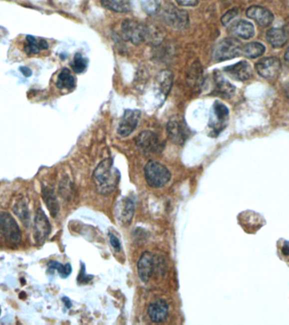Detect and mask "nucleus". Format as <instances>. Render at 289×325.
<instances>
[{
  "mask_svg": "<svg viewBox=\"0 0 289 325\" xmlns=\"http://www.w3.org/2000/svg\"><path fill=\"white\" fill-rule=\"evenodd\" d=\"M71 182H69L68 180H63L59 186V193H60L61 196L64 198H69L71 196Z\"/></svg>",
  "mask_w": 289,
  "mask_h": 325,
  "instance_id": "obj_34",
  "label": "nucleus"
},
{
  "mask_svg": "<svg viewBox=\"0 0 289 325\" xmlns=\"http://www.w3.org/2000/svg\"><path fill=\"white\" fill-rule=\"evenodd\" d=\"M224 72L234 80L245 82L250 79L252 74L251 64L246 61H240L230 66L225 67Z\"/></svg>",
  "mask_w": 289,
  "mask_h": 325,
  "instance_id": "obj_15",
  "label": "nucleus"
},
{
  "mask_svg": "<svg viewBox=\"0 0 289 325\" xmlns=\"http://www.w3.org/2000/svg\"><path fill=\"white\" fill-rule=\"evenodd\" d=\"M163 16L164 22L176 30H184L190 23L187 12L171 4L164 8Z\"/></svg>",
  "mask_w": 289,
  "mask_h": 325,
  "instance_id": "obj_8",
  "label": "nucleus"
},
{
  "mask_svg": "<svg viewBox=\"0 0 289 325\" xmlns=\"http://www.w3.org/2000/svg\"><path fill=\"white\" fill-rule=\"evenodd\" d=\"M243 45L235 38H225L221 40L212 52L216 61L228 60L242 54Z\"/></svg>",
  "mask_w": 289,
  "mask_h": 325,
  "instance_id": "obj_4",
  "label": "nucleus"
},
{
  "mask_svg": "<svg viewBox=\"0 0 289 325\" xmlns=\"http://www.w3.org/2000/svg\"><path fill=\"white\" fill-rule=\"evenodd\" d=\"M147 314L152 322L157 324L164 322L168 316V303L162 299L155 300L149 305Z\"/></svg>",
  "mask_w": 289,
  "mask_h": 325,
  "instance_id": "obj_17",
  "label": "nucleus"
},
{
  "mask_svg": "<svg viewBox=\"0 0 289 325\" xmlns=\"http://www.w3.org/2000/svg\"><path fill=\"white\" fill-rule=\"evenodd\" d=\"M176 2L181 6H196L199 0H176Z\"/></svg>",
  "mask_w": 289,
  "mask_h": 325,
  "instance_id": "obj_37",
  "label": "nucleus"
},
{
  "mask_svg": "<svg viewBox=\"0 0 289 325\" xmlns=\"http://www.w3.org/2000/svg\"><path fill=\"white\" fill-rule=\"evenodd\" d=\"M109 240H110L111 245L116 251L119 252L121 249V243L119 242V238H117V236L112 233H109Z\"/></svg>",
  "mask_w": 289,
  "mask_h": 325,
  "instance_id": "obj_36",
  "label": "nucleus"
},
{
  "mask_svg": "<svg viewBox=\"0 0 289 325\" xmlns=\"http://www.w3.org/2000/svg\"><path fill=\"white\" fill-rule=\"evenodd\" d=\"M63 300L64 302V303H65V305H66V306L68 308H69L71 306V302H70V300H69L68 298H63Z\"/></svg>",
  "mask_w": 289,
  "mask_h": 325,
  "instance_id": "obj_40",
  "label": "nucleus"
},
{
  "mask_svg": "<svg viewBox=\"0 0 289 325\" xmlns=\"http://www.w3.org/2000/svg\"><path fill=\"white\" fill-rule=\"evenodd\" d=\"M229 34L242 39H250L255 35V28L251 22L240 20L233 23L229 29Z\"/></svg>",
  "mask_w": 289,
  "mask_h": 325,
  "instance_id": "obj_18",
  "label": "nucleus"
},
{
  "mask_svg": "<svg viewBox=\"0 0 289 325\" xmlns=\"http://www.w3.org/2000/svg\"><path fill=\"white\" fill-rule=\"evenodd\" d=\"M122 35L127 41L139 45L148 40L150 29L143 23L135 20H124L121 25Z\"/></svg>",
  "mask_w": 289,
  "mask_h": 325,
  "instance_id": "obj_3",
  "label": "nucleus"
},
{
  "mask_svg": "<svg viewBox=\"0 0 289 325\" xmlns=\"http://www.w3.org/2000/svg\"><path fill=\"white\" fill-rule=\"evenodd\" d=\"M246 14L262 28L270 26L274 19L273 13L262 6H251L247 10Z\"/></svg>",
  "mask_w": 289,
  "mask_h": 325,
  "instance_id": "obj_16",
  "label": "nucleus"
},
{
  "mask_svg": "<svg viewBox=\"0 0 289 325\" xmlns=\"http://www.w3.org/2000/svg\"><path fill=\"white\" fill-rule=\"evenodd\" d=\"M19 72H21V73H22L23 76H25V78H30V76H31V74H32L31 70H30V68H28V67H19Z\"/></svg>",
  "mask_w": 289,
  "mask_h": 325,
  "instance_id": "obj_38",
  "label": "nucleus"
},
{
  "mask_svg": "<svg viewBox=\"0 0 289 325\" xmlns=\"http://www.w3.org/2000/svg\"><path fill=\"white\" fill-rule=\"evenodd\" d=\"M173 84V74L170 72H163L160 74L159 85L160 90L163 94H167L170 91L171 86Z\"/></svg>",
  "mask_w": 289,
  "mask_h": 325,
  "instance_id": "obj_29",
  "label": "nucleus"
},
{
  "mask_svg": "<svg viewBox=\"0 0 289 325\" xmlns=\"http://www.w3.org/2000/svg\"><path fill=\"white\" fill-rule=\"evenodd\" d=\"M238 220L244 230L251 234H256L267 224L264 217L253 210H246L240 214Z\"/></svg>",
  "mask_w": 289,
  "mask_h": 325,
  "instance_id": "obj_10",
  "label": "nucleus"
},
{
  "mask_svg": "<svg viewBox=\"0 0 289 325\" xmlns=\"http://www.w3.org/2000/svg\"><path fill=\"white\" fill-rule=\"evenodd\" d=\"M119 218L123 224H130L135 214V202L132 199L124 198L119 202Z\"/></svg>",
  "mask_w": 289,
  "mask_h": 325,
  "instance_id": "obj_19",
  "label": "nucleus"
},
{
  "mask_svg": "<svg viewBox=\"0 0 289 325\" xmlns=\"http://www.w3.org/2000/svg\"><path fill=\"white\" fill-rule=\"evenodd\" d=\"M41 193H42V199L47 206V210L49 211L50 214L52 215L53 218H56L59 212L60 208L54 190L52 188L48 186H42Z\"/></svg>",
  "mask_w": 289,
  "mask_h": 325,
  "instance_id": "obj_20",
  "label": "nucleus"
},
{
  "mask_svg": "<svg viewBox=\"0 0 289 325\" xmlns=\"http://www.w3.org/2000/svg\"><path fill=\"white\" fill-rule=\"evenodd\" d=\"M284 92H285V95L286 96H288L289 98V83H288L285 88H284Z\"/></svg>",
  "mask_w": 289,
  "mask_h": 325,
  "instance_id": "obj_42",
  "label": "nucleus"
},
{
  "mask_svg": "<svg viewBox=\"0 0 289 325\" xmlns=\"http://www.w3.org/2000/svg\"><path fill=\"white\" fill-rule=\"evenodd\" d=\"M188 80L192 86H200L202 83V67L198 61L193 64L188 74Z\"/></svg>",
  "mask_w": 289,
  "mask_h": 325,
  "instance_id": "obj_27",
  "label": "nucleus"
},
{
  "mask_svg": "<svg viewBox=\"0 0 289 325\" xmlns=\"http://www.w3.org/2000/svg\"><path fill=\"white\" fill-rule=\"evenodd\" d=\"M238 10L236 8H233L230 10L229 12H227L226 14H224L222 17V23L223 25H229V23L231 22L232 20L234 19V17L237 16Z\"/></svg>",
  "mask_w": 289,
  "mask_h": 325,
  "instance_id": "obj_35",
  "label": "nucleus"
},
{
  "mask_svg": "<svg viewBox=\"0 0 289 325\" xmlns=\"http://www.w3.org/2000/svg\"><path fill=\"white\" fill-rule=\"evenodd\" d=\"M289 38V32L284 28H272L267 32V41L274 48L284 47Z\"/></svg>",
  "mask_w": 289,
  "mask_h": 325,
  "instance_id": "obj_21",
  "label": "nucleus"
},
{
  "mask_svg": "<svg viewBox=\"0 0 289 325\" xmlns=\"http://www.w3.org/2000/svg\"><path fill=\"white\" fill-rule=\"evenodd\" d=\"M281 62L276 57L262 58L256 64V69L262 78L273 80L281 72Z\"/></svg>",
  "mask_w": 289,
  "mask_h": 325,
  "instance_id": "obj_12",
  "label": "nucleus"
},
{
  "mask_svg": "<svg viewBox=\"0 0 289 325\" xmlns=\"http://www.w3.org/2000/svg\"><path fill=\"white\" fill-rule=\"evenodd\" d=\"M229 118V111L226 105L218 101L214 102L210 114L209 127L212 130L211 135L213 136L219 135L226 127Z\"/></svg>",
  "mask_w": 289,
  "mask_h": 325,
  "instance_id": "obj_6",
  "label": "nucleus"
},
{
  "mask_svg": "<svg viewBox=\"0 0 289 325\" xmlns=\"http://www.w3.org/2000/svg\"><path fill=\"white\" fill-rule=\"evenodd\" d=\"M284 58H285V61H286L287 64L289 66V48L287 50L286 52H285V56H284Z\"/></svg>",
  "mask_w": 289,
  "mask_h": 325,
  "instance_id": "obj_41",
  "label": "nucleus"
},
{
  "mask_svg": "<svg viewBox=\"0 0 289 325\" xmlns=\"http://www.w3.org/2000/svg\"><path fill=\"white\" fill-rule=\"evenodd\" d=\"M141 4L144 12L150 16H153L159 10L158 0H141Z\"/></svg>",
  "mask_w": 289,
  "mask_h": 325,
  "instance_id": "obj_33",
  "label": "nucleus"
},
{
  "mask_svg": "<svg viewBox=\"0 0 289 325\" xmlns=\"http://www.w3.org/2000/svg\"><path fill=\"white\" fill-rule=\"evenodd\" d=\"M13 212H14V214L16 215L20 222L23 224V226L25 227L29 226L30 221V211H29L27 202L25 198H21L14 204Z\"/></svg>",
  "mask_w": 289,
  "mask_h": 325,
  "instance_id": "obj_22",
  "label": "nucleus"
},
{
  "mask_svg": "<svg viewBox=\"0 0 289 325\" xmlns=\"http://www.w3.org/2000/svg\"><path fill=\"white\" fill-rule=\"evenodd\" d=\"M102 6L112 12L126 13L131 10V4L129 0H100Z\"/></svg>",
  "mask_w": 289,
  "mask_h": 325,
  "instance_id": "obj_24",
  "label": "nucleus"
},
{
  "mask_svg": "<svg viewBox=\"0 0 289 325\" xmlns=\"http://www.w3.org/2000/svg\"><path fill=\"white\" fill-rule=\"evenodd\" d=\"M0 234L10 244L18 245L21 242L19 226L8 212H0Z\"/></svg>",
  "mask_w": 289,
  "mask_h": 325,
  "instance_id": "obj_5",
  "label": "nucleus"
},
{
  "mask_svg": "<svg viewBox=\"0 0 289 325\" xmlns=\"http://www.w3.org/2000/svg\"><path fill=\"white\" fill-rule=\"evenodd\" d=\"M155 258L153 254L150 252H145L139 259L137 264L138 274L141 280L147 283L152 278L155 271Z\"/></svg>",
  "mask_w": 289,
  "mask_h": 325,
  "instance_id": "obj_14",
  "label": "nucleus"
},
{
  "mask_svg": "<svg viewBox=\"0 0 289 325\" xmlns=\"http://www.w3.org/2000/svg\"><path fill=\"white\" fill-rule=\"evenodd\" d=\"M168 138L174 144L182 145L190 138V130L184 118L174 116L167 124Z\"/></svg>",
  "mask_w": 289,
  "mask_h": 325,
  "instance_id": "obj_7",
  "label": "nucleus"
},
{
  "mask_svg": "<svg viewBox=\"0 0 289 325\" xmlns=\"http://www.w3.org/2000/svg\"><path fill=\"white\" fill-rule=\"evenodd\" d=\"M141 112L137 110H126L124 111V116H122L118 127L119 135L126 138L134 132L139 124Z\"/></svg>",
  "mask_w": 289,
  "mask_h": 325,
  "instance_id": "obj_13",
  "label": "nucleus"
},
{
  "mask_svg": "<svg viewBox=\"0 0 289 325\" xmlns=\"http://www.w3.org/2000/svg\"><path fill=\"white\" fill-rule=\"evenodd\" d=\"M277 254L282 261L289 264V242L280 238L277 242Z\"/></svg>",
  "mask_w": 289,
  "mask_h": 325,
  "instance_id": "obj_28",
  "label": "nucleus"
},
{
  "mask_svg": "<svg viewBox=\"0 0 289 325\" xmlns=\"http://www.w3.org/2000/svg\"><path fill=\"white\" fill-rule=\"evenodd\" d=\"M39 46L41 50H47L48 48V44L44 39H40L39 40Z\"/></svg>",
  "mask_w": 289,
  "mask_h": 325,
  "instance_id": "obj_39",
  "label": "nucleus"
},
{
  "mask_svg": "<svg viewBox=\"0 0 289 325\" xmlns=\"http://www.w3.org/2000/svg\"><path fill=\"white\" fill-rule=\"evenodd\" d=\"M136 145L138 148L143 152L145 154H159L163 151V144L160 140L158 136L151 130L141 132L136 138Z\"/></svg>",
  "mask_w": 289,
  "mask_h": 325,
  "instance_id": "obj_9",
  "label": "nucleus"
},
{
  "mask_svg": "<svg viewBox=\"0 0 289 325\" xmlns=\"http://www.w3.org/2000/svg\"><path fill=\"white\" fill-rule=\"evenodd\" d=\"M0 314H1V308H0Z\"/></svg>",
  "mask_w": 289,
  "mask_h": 325,
  "instance_id": "obj_43",
  "label": "nucleus"
},
{
  "mask_svg": "<svg viewBox=\"0 0 289 325\" xmlns=\"http://www.w3.org/2000/svg\"><path fill=\"white\" fill-rule=\"evenodd\" d=\"M47 265H48V271L58 270L59 276L63 278H67L72 272L71 265L69 264L63 265L60 262H57V261H51V262H48Z\"/></svg>",
  "mask_w": 289,
  "mask_h": 325,
  "instance_id": "obj_30",
  "label": "nucleus"
},
{
  "mask_svg": "<svg viewBox=\"0 0 289 325\" xmlns=\"http://www.w3.org/2000/svg\"><path fill=\"white\" fill-rule=\"evenodd\" d=\"M94 185L97 192L102 196H108L119 185L120 173L113 166V160L108 158L102 160L92 174Z\"/></svg>",
  "mask_w": 289,
  "mask_h": 325,
  "instance_id": "obj_1",
  "label": "nucleus"
},
{
  "mask_svg": "<svg viewBox=\"0 0 289 325\" xmlns=\"http://www.w3.org/2000/svg\"><path fill=\"white\" fill-rule=\"evenodd\" d=\"M75 78L72 76L69 69L64 68L58 74L56 86L59 89H68L72 90L75 88Z\"/></svg>",
  "mask_w": 289,
  "mask_h": 325,
  "instance_id": "obj_25",
  "label": "nucleus"
},
{
  "mask_svg": "<svg viewBox=\"0 0 289 325\" xmlns=\"http://www.w3.org/2000/svg\"><path fill=\"white\" fill-rule=\"evenodd\" d=\"M26 40V44L24 46V51H25L26 54H39L41 51L40 46H39V42L36 41V38L34 36L28 35L25 38Z\"/></svg>",
  "mask_w": 289,
  "mask_h": 325,
  "instance_id": "obj_32",
  "label": "nucleus"
},
{
  "mask_svg": "<svg viewBox=\"0 0 289 325\" xmlns=\"http://www.w3.org/2000/svg\"><path fill=\"white\" fill-rule=\"evenodd\" d=\"M265 52V47L259 42H251L243 46L242 54L250 58H255L262 56Z\"/></svg>",
  "mask_w": 289,
  "mask_h": 325,
  "instance_id": "obj_26",
  "label": "nucleus"
},
{
  "mask_svg": "<svg viewBox=\"0 0 289 325\" xmlns=\"http://www.w3.org/2000/svg\"><path fill=\"white\" fill-rule=\"evenodd\" d=\"M51 224L44 211L39 208L35 215L33 224V236L36 244L41 245L46 242L51 233Z\"/></svg>",
  "mask_w": 289,
  "mask_h": 325,
  "instance_id": "obj_11",
  "label": "nucleus"
},
{
  "mask_svg": "<svg viewBox=\"0 0 289 325\" xmlns=\"http://www.w3.org/2000/svg\"><path fill=\"white\" fill-rule=\"evenodd\" d=\"M146 183L150 188H161L167 185L171 180L170 171L163 164L150 160L144 168Z\"/></svg>",
  "mask_w": 289,
  "mask_h": 325,
  "instance_id": "obj_2",
  "label": "nucleus"
},
{
  "mask_svg": "<svg viewBox=\"0 0 289 325\" xmlns=\"http://www.w3.org/2000/svg\"><path fill=\"white\" fill-rule=\"evenodd\" d=\"M87 64H88L87 60L82 54H76L71 63L72 70L75 73H82L87 68Z\"/></svg>",
  "mask_w": 289,
  "mask_h": 325,
  "instance_id": "obj_31",
  "label": "nucleus"
},
{
  "mask_svg": "<svg viewBox=\"0 0 289 325\" xmlns=\"http://www.w3.org/2000/svg\"><path fill=\"white\" fill-rule=\"evenodd\" d=\"M214 80H215L216 92L220 96L229 98L234 95L235 92V88L223 78V76L216 74Z\"/></svg>",
  "mask_w": 289,
  "mask_h": 325,
  "instance_id": "obj_23",
  "label": "nucleus"
}]
</instances>
